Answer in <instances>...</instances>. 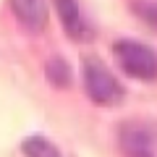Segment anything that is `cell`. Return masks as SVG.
I'll use <instances>...</instances> for the list:
<instances>
[{
    "label": "cell",
    "mask_w": 157,
    "mask_h": 157,
    "mask_svg": "<svg viewBox=\"0 0 157 157\" xmlns=\"http://www.w3.org/2000/svg\"><path fill=\"white\" fill-rule=\"evenodd\" d=\"M45 76H47V81H50L55 89H66V86L71 84V68H68V63L63 60V58H52V60L47 63Z\"/></svg>",
    "instance_id": "52a82bcc"
},
{
    "label": "cell",
    "mask_w": 157,
    "mask_h": 157,
    "mask_svg": "<svg viewBox=\"0 0 157 157\" xmlns=\"http://www.w3.org/2000/svg\"><path fill=\"white\" fill-rule=\"evenodd\" d=\"M113 52H115L118 66L131 78H139V81L157 78V55L152 47L134 42V39H118L113 45Z\"/></svg>",
    "instance_id": "6da1fadb"
},
{
    "label": "cell",
    "mask_w": 157,
    "mask_h": 157,
    "mask_svg": "<svg viewBox=\"0 0 157 157\" xmlns=\"http://www.w3.org/2000/svg\"><path fill=\"white\" fill-rule=\"evenodd\" d=\"M21 152L26 157H60L58 147L52 141H47L45 136H29V139H24Z\"/></svg>",
    "instance_id": "8992f818"
},
{
    "label": "cell",
    "mask_w": 157,
    "mask_h": 157,
    "mask_svg": "<svg viewBox=\"0 0 157 157\" xmlns=\"http://www.w3.org/2000/svg\"><path fill=\"white\" fill-rule=\"evenodd\" d=\"M16 18L32 32H42L47 24V3L45 0H11Z\"/></svg>",
    "instance_id": "5b68a950"
},
{
    "label": "cell",
    "mask_w": 157,
    "mask_h": 157,
    "mask_svg": "<svg viewBox=\"0 0 157 157\" xmlns=\"http://www.w3.org/2000/svg\"><path fill=\"white\" fill-rule=\"evenodd\" d=\"M58 16H60V24L66 29V34L76 42H86L92 37V26L86 24L84 13L78 8V0H55Z\"/></svg>",
    "instance_id": "277c9868"
},
{
    "label": "cell",
    "mask_w": 157,
    "mask_h": 157,
    "mask_svg": "<svg viewBox=\"0 0 157 157\" xmlns=\"http://www.w3.org/2000/svg\"><path fill=\"white\" fill-rule=\"evenodd\" d=\"M139 6H141L139 8V16H144L149 24L157 26V6H155V3H139Z\"/></svg>",
    "instance_id": "ba28073f"
},
{
    "label": "cell",
    "mask_w": 157,
    "mask_h": 157,
    "mask_svg": "<svg viewBox=\"0 0 157 157\" xmlns=\"http://www.w3.org/2000/svg\"><path fill=\"white\" fill-rule=\"evenodd\" d=\"M118 147L123 157H157L155 134L141 121H126L118 126Z\"/></svg>",
    "instance_id": "3957f363"
},
{
    "label": "cell",
    "mask_w": 157,
    "mask_h": 157,
    "mask_svg": "<svg viewBox=\"0 0 157 157\" xmlns=\"http://www.w3.org/2000/svg\"><path fill=\"white\" fill-rule=\"evenodd\" d=\"M84 86H86V94H89V100L94 105L115 107L123 102V86L118 84V78L100 60L84 63Z\"/></svg>",
    "instance_id": "7a4b0ae2"
}]
</instances>
